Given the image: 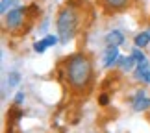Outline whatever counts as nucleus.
<instances>
[{
	"label": "nucleus",
	"mask_w": 150,
	"mask_h": 133,
	"mask_svg": "<svg viewBox=\"0 0 150 133\" xmlns=\"http://www.w3.org/2000/svg\"><path fill=\"white\" fill-rule=\"evenodd\" d=\"M59 41V35H47L45 39H39V41L33 43V52L35 54H43L47 48H50V46H56Z\"/></svg>",
	"instance_id": "nucleus-6"
},
{
	"label": "nucleus",
	"mask_w": 150,
	"mask_h": 133,
	"mask_svg": "<svg viewBox=\"0 0 150 133\" xmlns=\"http://www.w3.org/2000/svg\"><path fill=\"white\" fill-rule=\"evenodd\" d=\"M134 44L137 46V48H146V46L150 44V32H148V30L139 32V33L134 37Z\"/></svg>",
	"instance_id": "nucleus-10"
},
{
	"label": "nucleus",
	"mask_w": 150,
	"mask_h": 133,
	"mask_svg": "<svg viewBox=\"0 0 150 133\" xmlns=\"http://www.w3.org/2000/svg\"><path fill=\"white\" fill-rule=\"evenodd\" d=\"M24 98H26V94H24L22 91H19V92L15 94V106H21V103L24 102Z\"/></svg>",
	"instance_id": "nucleus-13"
},
{
	"label": "nucleus",
	"mask_w": 150,
	"mask_h": 133,
	"mask_svg": "<svg viewBox=\"0 0 150 133\" xmlns=\"http://www.w3.org/2000/svg\"><path fill=\"white\" fill-rule=\"evenodd\" d=\"M65 70V80L67 85L74 94H87L91 85H93V61L87 54L76 52V54L69 56L63 65Z\"/></svg>",
	"instance_id": "nucleus-1"
},
{
	"label": "nucleus",
	"mask_w": 150,
	"mask_h": 133,
	"mask_svg": "<svg viewBox=\"0 0 150 133\" xmlns=\"http://www.w3.org/2000/svg\"><path fill=\"white\" fill-rule=\"evenodd\" d=\"M108 11H122L130 6V0H100Z\"/></svg>",
	"instance_id": "nucleus-8"
},
{
	"label": "nucleus",
	"mask_w": 150,
	"mask_h": 133,
	"mask_svg": "<svg viewBox=\"0 0 150 133\" xmlns=\"http://www.w3.org/2000/svg\"><path fill=\"white\" fill-rule=\"evenodd\" d=\"M122 43H124V35L119 30H113L106 35V46H120Z\"/></svg>",
	"instance_id": "nucleus-9"
},
{
	"label": "nucleus",
	"mask_w": 150,
	"mask_h": 133,
	"mask_svg": "<svg viewBox=\"0 0 150 133\" xmlns=\"http://www.w3.org/2000/svg\"><path fill=\"white\" fill-rule=\"evenodd\" d=\"M148 32H150V30H148Z\"/></svg>",
	"instance_id": "nucleus-15"
},
{
	"label": "nucleus",
	"mask_w": 150,
	"mask_h": 133,
	"mask_svg": "<svg viewBox=\"0 0 150 133\" xmlns=\"http://www.w3.org/2000/svg\"><path fill=\"white\" fill-rule=\"evenodd\" d=\"M19 83H21V74L17 70H11L8 74V85L9 87H15V85H19Z\"/></svg>",
	"instance_id": "nucleus-11"
},
{
	"label": "nucleus",
	"mask_w": 150,
	"mask_h": 133,
	"mask_svg": "<svg viewBox=\"0 0 150 133\" xmlns=\"http://www.w3.org/2000/svg\"><path fill=\"white\" fill-rule=\"evenodd\" d=\"M119 61H120L119 46H108L106 54H104V67H106V68H111V67L117 65Z\"/></svg>",
	"instance_id": "nucleus-7"
},
{
	"label": "nucleus",
	"mask_w": 150,
	"mask_h": 133,
	"mask_svg": "<svg viewBox=\"0 0 150 133\" xmlns=\"http://www.w3.org/2000/svg\"><path fill=\"white\" fill-rule=\"evenodd\" d=\"M24 15H26V8L22 6H15L13 9H9L8 13L4 15V24L8 30H19V28L24 24Z\"/></svg>",
	"instance_id": "nucleus-4"
},
{
	"label": "nucleus",
	"mask_w": 150,
	"mask_h": 133,
	"mask_svg": "<svg viewBox=\"0 0 150 133\" xmlns=\"http://www.w3.org/2000/svg\"><path fill=\"white\" fill-rule=\"evenodd\" d=\"M132 54H134L135 59H137V65L134 68L135 80H139V82H143V83H150V63L146 59V56L143 54L141 48H137V46H135V50L132 52Z\"/></svg>",
	"instance_id": "nucleus-3"
},
{
	"label": "nucleus",
	"mask_w": 150,
	"mask_h": 133,
	"mask_svg": "<svg viewBox=\"0 0 150 133\" xmlns=\"http://www.w3.org/2000/svg\"><path fill=\"white\" fill-rule=\"evenodd\" d=\"M132 107H134V111H137V113L148 111L150 109V96L145 91H137L135 96L132 98Z\"/></svg>",
	"instance_id": "nucleus-5"
},
{
	"label": "nucleus",
	"mask_w": 150,
	"mask_h": 133,
	"mask_svg": "<svg viewBox=\"0 0 150 133\" xmlns=\"http://www.w3.org/2000/svg\"><path fill=\"white\" fill-rule=\"evenodd\" d=\"M56 30H57V35H59V41L63 44L71 43L76 33L80 30V15H78V9L74 8L72 4H67L57 11V17H56Z\"/></svg>",
	"instance_id": "nucleus-2"
},
{
	"label": "nucleus",
	"mask_w": 150,
	"mask_h": 133,
	"mask_svg": "<svg viewBox=\"0 0 150 133\" xmlns=\"http://www.w3.org/2000/svg\"><path fill=\"white\" fill-rule=\"evenodd\" d=\"M100 106H108V94H100Z\"/></svg>",
	"instance_id": "nucleus-14"
},
{
	"label": "nucleus",
	"mask_w": 150,
	"mask_h": 133,
	"mask_svg": "<svg viewBox=\"0 0 150 133\" xmlns=\"http://www.w3.org/2000/svg\"><path fill=\"white\" fill-rule=\"evenodd\" d=\"M17 6V0H2V4H0V13L6 15L9 9H13Z\"/></svg>",
	"instance_id": "nucleus-12"
}]
</instances>
